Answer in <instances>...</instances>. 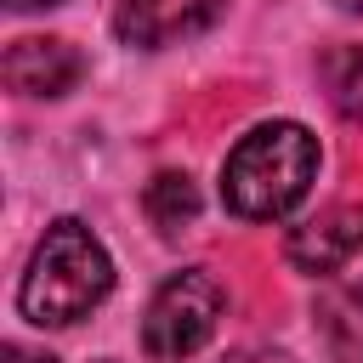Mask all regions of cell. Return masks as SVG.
<instances>
[{
	"label": "cell",
	"instance_id": "cell-1",
	"mask_svg": "<svg viewBox=\"0 0 363 363\" xmlns=\"http://www.w3.org/2000/svg\"><path fill=\"white\" fill-rule=\"evenodd\" d=\"M318 159L323 153L306 125H295V119L255 125L250 136H238V147L221 164V204L238 221H278L312 193Z\"/></svg>",
	"mask_w": 363,
	"mask_h": 363
},
{
	"label": "cell",
	"instance_id": "cell-2",
	"mask_svg": "<svg viewBox=\"0 0 363 363\" xmlns=\"http://www.w3.org/2000/svg\"><path fill=\"white\" fill-rule=\"evenodd\" d=\"M113 289V261L102 250V238L62 216L45 227V238L34 244V261L17 284V312L40 329H68L79 318H91Z\"/></svg>",
	"mask_w": 363,
	"mask_h": 363
},
{
	"label": "cell",
	"instance_id": "cell-3",
	"mask_svg": "<svg viewBox=\"0 0 363 363\" xmlns=\"http://www.w3.org/2000/svg\"><path fill=\"white\" fill-rule=\"evenodd\" d=\"M221 306H227V289H221L204 267H187V272L164 278L159 295H153L147 312H142V352L159 357V363L193 357V352L216 335Z\"/></svg>",
	"mask_w": 363,
	"mask_h": 363
},
{
	"label": "cell",
	"instance_id": "cell-4",
	"mask_svg": "<svg viewBox=\"0 0 363 363\" xmlns=\"http://www.w3.org/2000/svg\"><path fill=\"white\" fill-rule=\"evenodd\" d=\"M221 6L227 0H119L113 6V34L125 45L159 51V45H176V40L204 34L221 17Z\"/></svg>",
	"mask_w": 363,
	"mask_h": 363
},
{
	"label": "cell",
	"instance_id": "cell-5",
	"mask_svg": "<svg viewBox=\"0 0 363 363\" xmlns=\"http://www.w3.org/2000/svg\"><path fill=\"white\" fill-rule=\"evenodd\" d=\"M284 255H289V267L306 272V278H329V272L352 267V261L363 255V204H335V210H323L318 221L295 227L289 244H284Z\"/></svg>",
	"mask_w": 363,
	"mask_h": 363
},
{
	"label": "cell",
	"instance_id": "cell-6",
	"mask_svg": "<svg viewBox=\"0 0 363 363\" xmlns=\"http://www.w3.org/2000/svg\"><path fill=\"white\" fill-rule=\"evenodd\" d=\"M79 79H85V57L74 40L28 34L6 45V85L17 96H68Z\"/></svg>",
	"mask_w": 363,
	"mask_h": 363
},
{
	"label": "cell",
	"instance_id": "cell-7",
	"mask_svg": "<svg viewBox=\"0 0 363 363\" xmlns=\"http://www.w3.org/2000/svg\"><path fill=\"white\" fill-rule=\"evenodd\" d=\"M142 210H147V221H153L164 238L187 233V227L199 221V187H193V176H187V170H159V176L147 182V193H142Z\"/></svg>",
	"mask_w": 363,
	"mask_h": 363
},
{
	"label": "cell",
	"instance_id": "cell-8",
	"mask_svg": "<svg viewBox=\"0 0 363 363\" xmlns=\"http://www.w3.org/2000/svg\"><path fill=\"white\" fill-rule=\"evenodd\" d=\"M318 329L335 363H363V295L357 289H329L318 301Z\"/></svg>",
	"mask_w": 363,
	"mask_h": 363
},
{
	"label": "cell",
	"instance_id": "cell-9",
	"mask_svg": "<svg viewBox=\"0 0 363 363\" xmlns=\"http://www.w3.org/2000/svg\"><path fill=\"white\" fill-rule=\"evenodd\" d=\"M329 91H335V108L340 113L363 119V45H352V51H340L329 62Z\"/></svg>",
	"mask_w": 363,
	"mask_h": 363
},
{
	"label": "cell",
	"instance_id": "cell-10",
	"mask_svg": "<svg viewBox=\"0 0 363 363\" xmlns=\"http://www.w3.org/2000/svg\"><path fill=\"white\" fill-rule=\"evenodd\" d=\"M221 363H289V357L272 352V346H244V352H227Z\"/></svg>",
	"mask_w": 363,
	"mask_h": 363
},
{
	"label": "cell",
	"instance_id": "cell-11",
	"mask_svg": "<svg viewBox=\"0 0 363 363\" xmlns=\"http://www.w3.org/2000/svg\"><path fill=\"white\" fill-rule=\"evenodd\" d=\"M6 363H57L51 352H34V346H23V340H11L6 346Z\"/></svg>",
	"mask_w": 363,
	"mask_h": 363
},
{
	"label": "cell",
	"instance_id": "cell-12",
	"mask_svg": "<svg viewBox=\"0 0 363 363\" xmlns=\"http://www.w3.org/2000/svg\"><path fill=\"white\" fill-rule=\"evenodd\" d=\"M11 11H45V6H62V0H6Z\"/></svg>",
	"mask_w": 363,
	"mask_h": 363
},
{
	"label": "cell",
	"instance_id": "cell-13",
	"mask_svg": "<svg viewBox=\"0 0 363 363\" xmlns=\"http://www.w3.org/2000/svg\"><path fill=\"white\" fill-rule=\"evenodd\" d=\"M340 11H352V17H363V0H335Z\"/></svg>",
	"mask_w": 363,
	"mask_h": 363
},
{
	"label": "cell",
	"instance_id": "cell-14",
	"mask_svg": "<svg viewBox=\"0 0 363 363\" xmlns=\"http://www.w3.org/2000/svg\"><path fill=\"white\" fill-rule=\"evenodd\" d=\"M352 289H357V295H363V278H357V284H352Z\"/></svg>",
	"mask_w": 363,
	"mask_h": 363
},
{
	"label": "cell",
	"instance_id": "cell-15",
	"mask_svg": "<svg viewBox=\"0 0 363 363\" xmlns=\"http://www.w3.org/2000/svg\"><path fill=\"white\" fill-rule=\"evenodd\" d=\"M102 363H108V357H102Z\"/></svg>",
	"mask_w": 363,
	"mask_h": 363
}]
</instances>
